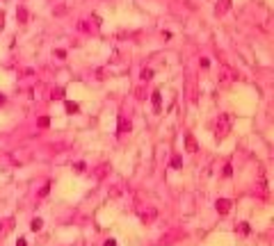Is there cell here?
<instances>
[{"label":"cell","mask_w":274,"mask_h":246,"mask_svg":"<svg viewBox=\"0 0 274 246\" xmlns=\"http://www.w3.org/2000/svg\"><path fill=\"white\" fill-rule=\"evenodd\" d=\"M181 166H183V157L174 155V157H171V169H181Z\"/></svg>","instance_id":"obj_2"},{"label":"cell","mask_w":274,"mask_h":246,"mask_svg":"<svg viewBox=\"0 0 274 246\" xmlns=\"http://www.w3.org/2000/svg\"><path fill=\"white\" fill-rule=\"evenodd\" d=\"M78 103H71V100H66V112H69V114H75V112H78Z\"/></svg>","instance_id":"obj_3"},{"label":"cell","mask_w":274,"mask_h":246,"mask_svg":"<svg viewBox=\"0 0 274 246\" xmlns=\"http://www.w3.org/2000/svg\"><path fill=\"white\" fill-rule=\"evenodd\" d=\"M0 103H5V96L2 94H0Z\"/></svg>","instance_id":"obj_12"},{"label":"cell","mask_w":274,"mask_h":246,"mask_svg":"<svg viewBox=\"0 0 274 246\" xmlns=\"http://www.w3.org/2000/svg\"><path fill=\"white\" fill-rule=\"evenodd\" d=\"M160 91H155V94H153V107H155V112H160Z\"/></svg>","instance_id":"obj_5"},{"label":"cell","mask_w":274,"mask_h":246,"mask_svg":"<svg viewBox=\"0 0 274 246\" xmlns=\"http://www.w3.org/2000/svg\"><path fill=\"white\" fill-rule=\"evenodd\" d=\"M151 75H153L151 69H144V71H142V78H144V80H151Z\"/></svg>","instance_id":"obj_9"},{"label":"cell","mask_w":274,"mask_h":246,"mask_svg":"<svg viewBox=\"0 0 274 246\" xmlns=\"http://www.w3.org/2000/svg\"><path fill=\"white\" fill-rule=\"evenodd\" d=\"M187 148H190V151H196V144H194V139H192L190 134H187Z\"/></svg>","instance_id":"obj_8"},{"label":"cell","mask_w":274,"mask_h":246,"mask_svg":"<svg viewBox=\"0 0 274 246\" xmlns=\"http://www.w3.org/2000/svg\"><path fill=\"white\" fill-rule=\"evenodd\" d=\"M126 130H130V123L121 116V119H119V132H126Z\"/></svg>","instance_id":"obj_4"},{"label":"cell","mask_w":274,"mask_h":246,"mask_svg":"<svg viewBox=\"0 0 274 246\" xmlns=\"http://www.w3.org/2000/svg\"><path fill=\"white\" fill-rule=\"evenodd\" d=\"M105 246H117V244H114V239H108V242H105Z\"/></svg>","instance_id":"obj_11"},{"label":"cell","mask_w":274,"mask_h":246,"mask_svg":"<svg viewBox=\"0 0 274 246\" xmlns=\"http://www.w3.org/2000/svg\"><path fill=\"white\" fill-rule=\"evenodd\" d=\"M231 173H233V169H231V164H226L224 166V176H231Z\"/></svg>","instance_id":"obj_10"},{"label":"cell","mask_w":274,"mask_h":246,"mask_svg":"<svg viewBox=\"0 0 274 246\" xmlns=\"http://www.w3.org/2000/svg\"><path fill=\"white\" fill-rule=\"evenodd\" d=\"M215 205H217V212H222V214H226V212L231 210V201L228 198H219Z\"/></svg>","instance_id":"obj_1"},{"label":"cell","mask_w":274,"mask_h":246,"mask_svg":"<svg viewBox=\"0 0 274 246\" xmlns=\"http://www.w3.org/2000/svg\"><path fill=\"white\" fill-rule=\"evenodd\" d=\"M41 226H44V221H41V219H32L30 228H32V230H35V233H37V230H41Z\"/></svg>","instance_id":"obj_6"},{"label":"cell","mask_w":274,"mask_h":246,"mask_svg":"<svg viewBox=\"0 0 274 246\" xmlns=\"http://www.w3.org/2000/svg\"><path fill=\"white\" fill-rule=\"evenodd\" d=\"M39 125H41V128H48V125H50V119H48V116H41V119H39Z\"/></svg>","instance_id":"obj_7"}]
</instances>
